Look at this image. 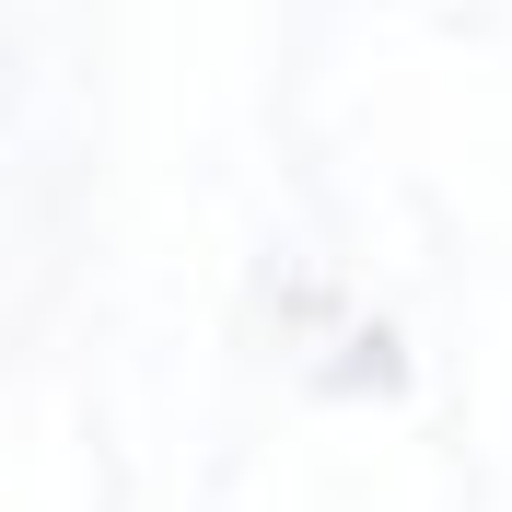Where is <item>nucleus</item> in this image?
Returning <instances> with one entry per match:
<instances>
[{"label": "nucleus", "instance_id": "f257e3e1", "mask_svg": "<svg viewBox=\"0 0 512 512\" xmlns=\"http://www.w3.org/2000/svg\"><path fill=\"white\" fill-rule=\"evenodd\" d=\"M326 384H408V361H396V338H384V326H361V350L326 361Z\"/></svg>", "mask_w": 512, "mask_h": 512}]
</instances>
